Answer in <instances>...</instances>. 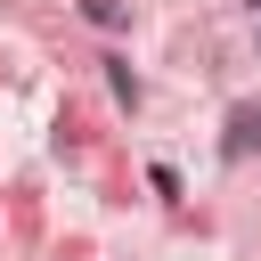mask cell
I'll return each mask as SVG.
<instances>
[{
    "instance_id": "6da1fadb",
    "label": "cell",
    "mask_w": 261,
    "mask_h": 261,
    "mask_svg": "<svg viewBox=\"0 0 261 261\" xmlns=\"http://www.w3.org/2000/svg\"><path fill=\"white\" fill-rule=\"evenodd\" d=\"M220 155H228V163L261 155V98H237V106H228V130H220Z\"/></svg>"
},
{
    "instance_id": "7a4b0ae2",
    "label": "cell",
    "mask_w": 261,
    "mask_h": 261,
    "mask_svg": "<svg viewBox=\"0 0 261 261\" xmlns=\"http://www.w3.org/2000/svg\"><path fill=\"white\" fill-rule=\"evenodd\" d=\"M106 82H114L122 106H139V73H130V57H106Z\"/></svg>"
},
{
    "instance_id": "3957f363",
    "label": "cell",
    "mask_w": 261,
    "mask_h": 261,
    "mask_svg": "<svg viewBox=\"0 0 261 261\" xmlns=\"http://www.w3.org/2000/svg\"><path fill=\"white\" fill-rule=\"evenodd\" d=\"M82 16H90V24H106V33H114V24H122V0H82Z\"/></svg>"
},
{
    "instance_id": "277c9868",
    "label": "cell",
    "mask_w": 261,
    "mask_h": 261,
    "mask_svg": "<svg viewBox=\"0 0 261 261\" xmlns=\"http://www.w3.org/2000/svg\"><path fill=\"white\" fill-rule=\"evenodd\" d=\"M253 16H261V0H253Z\"/></svg>"
}]
</instances>
